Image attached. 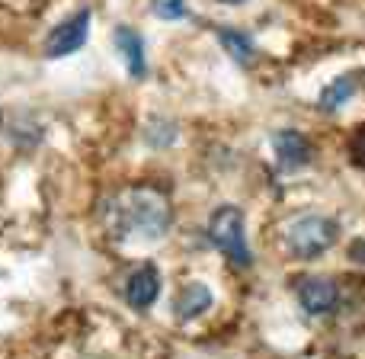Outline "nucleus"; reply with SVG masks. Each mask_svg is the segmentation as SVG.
<instances>
[{
	"label": "nucleus",
	"instance_id": "ddd939ff",
	"mask_svg": "<svg viewBox=\"0 0 365 359\" xmlns=\"http://www.w3.org/2000/svg\"><path fill=\"white\" fill-rule=\"evenodd\" d=\"M349 161L356 167H365V126L356 128V135L349 138Z\"/></svg>",
	"mask_w": 365,
	"mask_h": 359
},
{
	"label": "nucleus",
	"instance_id": "0eeeda50",
	"mask_svg": "<svg viewBox=\"0 0 365 359\" xmlns=\"http://www.w3.org/2000/svg\"><path fill=\"white\" fill-rule=\"evenodd\" d=\"M272 151H276V161L282 164V171H298L314 154L311 151V141L302 132H292V128H285V132H279L272 138Z\"/></svg>",
	"mask_w": 365,
	"mask_h": 359
},
{
	"label": "nucleus",
	"instance_id": "39448f33",
	"mask_svg": "<svg viewBox=\"0 0 365 359\" xmlns=\"http://www.w3.org/2000/svg\"><path fill=\"white\" fill-rule=\"evenodd\" d=\"M298 302L308 315H330V311L340 305V289H336L334 279L327 276H308L298 283Z\"/></svg>",
	"mask_w": 365,
	"mask_h": 359
},
{
	"label": "nucleus",
	"instance_id": "f8f14e48",
	"mask_svg": "<svg viewBox=\"0 0 365 359\" xmlns=\"http://www.w3.org/2000/svg\"><path fill=\"white\" fill-rule=\"evenodd\" d=\"M151 10H154V16L167 19V23H177V19L186 16V4L182 0H154Z\"/></svg>",
	"mask_w": 365,
	"mask_h": 359
},
{
	"label": "nucleus",
	"instance_id": "7ed1b4c3",
	"mask_svg": "<svg viewBox=\"0 0 365 359\" xmlns=\"http://www.w3.org/2000/svg\"><path fill=\"white\" fill-rule=\"evenodd\" d=\"M208 238L212 244L231 260L234 266H250L253 253L247 247V234H244V212L237 206H221L212 212L208 218Z\"/></svg>",
	"mask_w": 365,
	"mask_h": 359
},
{
	"label": "nucleus",
	"instance_id": "4468645a",
	"mask_svg": "<svg viewBox=\"0 0 365 359\" xmlns=\"http://www.w3.org/2000/svg\"><path fill=\"white\" fill-rule=\"evenodd\" d=\"M221 4H227V6H240V4H247V0H221Z\"/></svg>",
	"mask_w": 365,
	"mask_h": 359
},
{
	"label": "nucleus",
	"instance_id": "f03ea898",
	"mask_svg": "<svg viewBox=\"0 0 365 359\" xmlns=\"http://www.w3.org/2000/svg\"><path fill=\"white\" fill-rule=\"evenodd\" d=\"M340 241V225L327 215H302L289 225V234H285V244L295 257L302 260H314L321 257L324 251Z\"/></svg>",
	"mask_w": 365,
	"mask_h": 359
},
{
	"label": "nucleus",
	"instance_id": "9b49d317",
	"mask_svg": "<svg viewBox=\"0 0 365 359\" xmlns=\"http://www.w3.org/2000/svg\"><path fill=\"white\" fill-rule=\"evenodd\" d=\"M218 39H221V45H225V51H227V55H231L237 64H250L253 58H257V49H253L250 36H244V32H237V29H221Z\"/></svg>",
	"mask_w": 365,
	"mask_h": 359
},
{
	"label": "nucleus",
	"instance_id": "f257e3e1",
	"mask_svg": "<svg viewBox=\"0 0 365 359\" xmlns=\"http://www.w3.org/2000/svg\"><path fill=\"white\" fill-rule=\"evenodd\" d=\"M170 202L158 189L138 186L115 199L113 206V225L122 238H141V241H160L170 231Z\"/></svg>",
	"mask_w": 365,
	"mask_h": 359
},
{
	"label": "nucleus",
	"instance_id": "1a4fd4ad",
	"mask_svg": "<svg viewBox=\"0 0 365 359\" xmlns=\"http://www.w3.org/2000/svg\"><path fill=\"white\" fill-rule=\"evenodd\" d=\"M208 308H212V292L202 283H189L173 302V311H177L180 321H192V318L205 315Z\"/></svg>",
	"mask_w": 365,
	"mask_h": 359
},
{
	"label": "nucleus",
	"instance_id": "20e7f679",
	"mask_svg": "<svg viewBox=\"0 0 365 359\" xmlns=\"http://www.w3.org/2000/svg\"><path fill=\"white\" fill-rule=\"evenodd\" d=\"M90 36V10H77L55 26L45 39V58H68L83 49Z\"/></svg>",
	"mask_w": 365,
	"mask_h": 359
},
{
	"label": "nucleus",
	"instance_id": "423d86ee",
	"mask_svg": "<svg viewBox=\"0 0 365 359\" xmlns=\"http://www.w3.org/2000/svg\"><path fill=\"white\" fill-rule=\"evenodd\" d=\"M158 295H160V273H158V266H151V263L138 266V270L128 276V283H125L128 305H132L135 311H148L154 302H158Z\"/></svg>",
	"mask_w": 365,
	"mask_h": 359
},
{
	"label": "nucleus",
	"instance_id": "9d476101",
	"mask_svg": "<svg viewBox=\"0 0 365 359\" xmlns=\"http://www.w3.org/2000/svg\"><path fill=\"white\" fill-rule=\"evenodd\" d=\"M356 87H359V77H356V74L336 77L334 84H327V87H324L321 103H317V106H321L324 113H336V109H343L349 103V96L356 93Z\"/></svg>",
	"mask_w": 365,
	"mask_h": 359
},
{
	"label": "nucleus",
	"instance_id": "6e6552de",
	"mask_svg": "<svg viewBox=\"0 0 365 359\" xmlns=\"http://www.w3.org/2000/svg\"><path fill=\"white\" fill-rule=\"evenodd\" d=\"M115 49L125 58V68L132 77H145L148 74V61H145V42H141L138 29L132 26H119L115 29Z\"/></svg>",
	"mask_w": 365,
	"mask_h": 359
}]
</instances>
